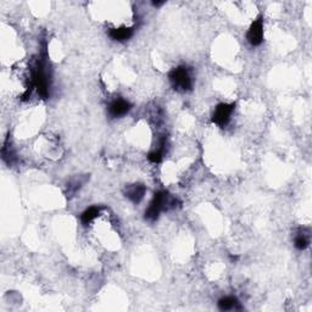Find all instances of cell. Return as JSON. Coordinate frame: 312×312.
Wrapping results in <instances>:
<instances>
[{
    "label": "cell",
    "mask_w": 312,
    "mask_h": 312,
    "mask_svg": "<svg viewBox=\"0 0 312 312\" xmlns=\"http://www.w3.org/2000/svg\"><path fill=\"white\" fill-rule=\"evenodd\" d=\"M248 42L253 47L260 46L263 42V20L262 16H259L254 22L251 23L249 30L247 32Z\"/></svg>",
    "instance_id": "277c9868"
},
{
    "label": "cell",
    "mask_w": 312,
    "mask_h": 312,
    "mask_svg": "<svg viewBox=\"0 0 312 312\" xmlns=\"http://www.w3.org/2000/svg\"><path fill=\"white\" fill-rule=\"evenodd\" d=\"M168 79H170L172 87L177 91L188 92L193 87V78L187 66H178V67L173 68L168 73Z\"/></svg>",
    "instance_id": "7a4b0ae2"
},
{
    "label": "cell",
    "mask_w": 312,
    "mask_h": 312,
    "mask_svg": "<svg viewBox=\"0 0 312 312\" xmlns=\"http://www.w3.org/2000/svg\"><path fill=\"white\" fill-rule=\"evenodd\" d=\"M134 28L133 27H120V28H112L109 32V36L111 39L116 42H126L133 36Z\"/></svg>",
    "instance_id": "52a82bcc"
},
{
    "label": "cell",
    "mask_w": 312,
    "mask_h": 312,
    "mask_svg": "<svg viewBox=\"0 0 312 312\" xmlns=\"http://www.w3.org/2000/svg\"><path fill=\"white\" fill-rule=\"evenodd\" d=\"M310 244V239H309L308 234L305 233H299L294 239V247L298 250H305L306 248Z\"/></svg>",
    "instance_id": "8fae6325"
},
{
    "label": "cell",
    "mask_w": 312,
    "mask_h": 312,
    "mask_svg": "<svg viewBox=\"0 0 312 312\" xmlns=\"http://www.w3.org/2000/svg\"><path fill=\"white\" fill-rule=\"evenodd\" d=\"M145 192H147V188H145L144 184L136 183V184H131V186L127 187L125 194L132 203L138 204V203H141L143 198H144Z\"/></svg>",
    "instance_id": "8992f818"
},
{
    "label": "cell",
    "mask_w": 312,
    "mask_h": 312,
    "mask_svg": "<svg viewBox=\"0 0 312 312\" xmlns=\"http://www.w3.org/2000/svg\"><path fill=\"white\" fill-rule=\"evenodd\" d=\"M165 147H166V139L163 138L160 143V147H158L156 150H154V152L149 153V155H148V158H149V160L154 163L161 162V161H162V158H163V154H165Z\"/></svg>",
    "instance_id": "30bf717a"
},
{
    "label": "cell",
    "mask_w": 312,
    "mask_h": 312,
    "mask_svg": "<svg viewBox=\"0 0 312 312\" xmlns=\"http://www.w3.org/2000/svg\"><path fill=\"white\" fill-rule=\"evenodd\" d=\"M162 4H163V1H154L153 2V5H154V6H161Z\"/></svg>",
    "instance_id": "7c38bea8"
},
{
    "label": "cell",
    "mask_w": 312,
    "mask_h": 312,
    "mask_svg": "<svg viewBox=\"0 0 312 312\" xmlns=\"http://www.w3.org/2000/svg\"><path fill=\"white\" fill-rule=\"evenodd\" d=\"M99 213H100V208H98V206H91V208H87V210L81 215L82 223H83L84 226L92 223V222H93L94 219L99 216Z\"/></svg>",
    "instance_id": "9c48e42d"
},
{
    "label": "cell",
    "mask_w": 312,
    "mask_h": 312,
    "mask_svg": "<svg viewBox=\"0 0 312 312\" xmlns=\"http://www.w3.org/2000/svg\"><path fill=\"white\" fill-rule=\"evenodd\" d=\"M218 309L221 311H231V310H240V303L237 298L234 297H224L219 299Z\"/></svg>",
    "instance_id": "ba28073f"
},
{
    "label": "cell",
    "mask_w": 312,
    "mask_h": 312,
    "mask_svg": "<svg viewBox=\"0 0 312 312\" xmlns=\"http://www.w3.org/2000/svg\"><path fill=\"white\" fill-rule=\"evenodd\" d=\"M131 109V103L120 98V99H115L113 102H111V104L109 105V115L112 118L122 117V116L127 115Z\"/></svg>",
    "instance_id": "5b68a950"
},
{
    "label": "cell",
    "mask_w": 312,
    "mask_h": 312,
    "mask_svg": "<svg viewBox=\"0 0 312 312\" xmlns=\"http://www.w3.org/2000/svg\"><path fill=\"white\" fill-rule=\"evenodd\" d=\"M177 204H178V200L176 198H172L165 190H160V192L155 193L154 198L150 202V205L145 210V219L154 222L158 218V216L163 210L176 208Z\"/></svg>",
    "instance_id": "6da1fadb"
},
{
    "label": "cell",
    "mask_w": 312,
    "mask_h": 312,
    "mask_svg": "<svg viewBox=\"0 0 312 312\" xmlns=\"http://www.w3.org/2000/svg\"><path fill=\"white\" fill-rule=\"evenodd\" d=\"M235 107V104H227V103H222L216 106L215 111L212 115V122L218 127H226L228 125L231 116L233 113Z\"/></svg>",
    "instance_id": "3957f363"
}]
</instances>
